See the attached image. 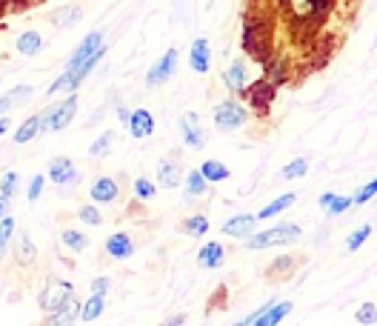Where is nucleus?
<instances>
[{"instance_id": "f257e3e1", "label": "nucleus", "mask_w": 377, "mask_h": 326, "mask_svg": "<svg viewBox=\"0 0 377 326\" xmlns=\"http://www.w3.org/2000/svg\"><path fill=\"white\" fill-rule=\"evenodd\" d=\"M77 112V95H69L60 103H51L46 112L38 115V124H40V135L43 132H63L69 124L75 120Z\"/></svg>"}, {"instance_id": "f03ea898", "label": "nucleus", "mask_w": 377, "mask_h": 326, "mask_svg": "<svg viewBox=\"0 0 377 326\" xmlns=\"http://www.w3.org/2000/svg\"><path fill=\"white\" fill-rule=\"evenodd\" d=\"M303 229L297 223H280V226H271L266 232H257L246 237V249H269V246H286L300 240Z\"/></svg>"}, {"instance_id": "7ed1b4c3", "label": "nucleus", "mask_w": 377, "mask_h": 326, "mask_svg": "<svg viewBox=\"0 0 377 326\" xmlns=\"http://www.w3.org/2000/svg\"><path fill=\"white\" fill-rule=\"evenodd\" d=\"M103 55H106V46H103V49L97 51V55H92L86 63H80V66H75V69H66V72H63V75H60L55 83H51L49 89H46V95H58V92H72V89H77V86L92 75V69L103 60Z\"/></svg>"}, {"instance_id": "20e7f679", "label": "nucleus", "mask_w": 377, "mask_h": 326, "mask_svg": "<svg viewBox=\"0 0 377 326\" xmlns=\"http://www.w3.org/2000/svg\"><path fill=\"white\" fill-rule=\"evenodd\" d=\"M212 117H215V126H217V129L232 132V129H240V126L246 124L249 112H246V106H240L234 97H226V100H220L217 106H215Z\"/></svg>"}, {"instance_id": "39448f33", "label": "nucleus", "mask_w": 377, "mask_h": 326, "mask_svg": "<svg viewBox=\"0 0 377 326\" xmlns=\"http://www.w3.org/2000/svg\"><path fill=\"white\" fill-rule=\"evenodd\" d=\"M72 292H75V286L69 283V281L49 278V283H46V289H43V295H40V306L46 309V312H55L58 306H63L69 298H72Z\"/></svg>"}, {"instance_id": "423d86ee", "label": "nucleus", "mask_w": 377, "mask_h": 326, "mask_svg": "<svg viewBox=\"0 0 377 326\" xmlns=\"http://www.w3.org/2000/svg\"><path fill=\"white\" fill-rule=\"evenodd\" d=\"M103 46H106V43H103V32H89V34H86V38L80 40V46L72 51V55H69L66 69H75V66L86 63L92 55H97V51H100Z\"/></svg>"}, {"instance_id": "0eeeda50", "label": "nucleus", "mask_w": 377, "mask_h": 326, "mask_svg": "<svg viewBox=\"0 0 377 326\" xmlns=\"http://www.w3.org/2000/svg\"><path fill=\"white\" fill-rule=\"evenodd\" d=\"M180 135H183V143L188 149H203L206 146V129L200 126V117L195 112H186L180 117Z\"/></svg>"}, {"instance_id": "6e6552de", "label": "nucleus", "mask_w": 377, "mask_h": 326, "mask_svg": "<svg viewBox=\"0 0 377 326\" xmlns=\"http://www.w3.org/2000/svg\"><path fill=\"white\" fill-rule=\"evenodd\" d=\"M175 72H178V49H169L166 55L146 72V83H149V86H160V83H166Z\"/></svg>"}, {"instance_id": "1a4fd4ad", "label": "nucleus", "mask_w": 377, "mask_h": 326, "mask_svg": "<svg viewBox=\"0 0 377 326\" xmlns=\"http://www.w3.org/2000/svg\"><path fill=\"white\" fill-rule=\"evenodd\" d=\"M188 63H192L195 72H209V66H212V46L206 38H197L192 43V49H188Z\"/></svg>"}, {"instance_id": "9d476101", "label": "nucleus", "mask_w": 377, "mask_h": 326, "mask_svg": "<svg viewBox=\"0 0 377 326\" xmlns=\"http://www.w3.org/2000/svg\"><path fill=\"white\" fill-rule=\"evenodd\" d=\"M254 223H257L254 215H234L223 223L220 232L229 235V237H249V235H254Z\"/></svg>"}, {"instance_id": "9b49d317", "label": "nucleus", "mask_w": 377, "mask_h": 326, "mask_svg": "<svg viewBox=\"0 0 377 326\" xmlns=\"http://www.w3.org/2000/svg\"><path fill=\"white\" fill-rule=\"evenodd\" d=\"M129 132L137 137V141H143V137H149L154 132V117L149 109H134L129 115Z\"/></svg>"}, {"instance_id": "f8f14e48", "label": "nucleus", "mask_w": 377, "mask_h": 326, "mask_svg": "<svg viewBox=\"0 0 377 326\" xmlns=\"http://www.w3.org/2000/svg\"><path fill=\"white\" fill-rule=\"evenodd\" d=\"M291 312V301H280V303H269L260 315L254 318V323L252 326H278L286 315Z\"/></svg>"}, {"instance_id": "ddd939ff", "label": "nucleus", "mask_w": 377, "mask_h": 326, "mask_svg": "<svg viewBox=\"0 0 377 326\" xmlns=\"http://www.w3.org/2000/svg\"><path fill=\"white\" fill-rule=\"evenodd\" d=\"M49 181H55V183H75L77 181V169L75 163L69 161V158H55L49 166Z\"/></svg>"}, {"instance_id": "4468645a", "label": "nucleus", "mask_w": 377, "mask_h": 326, "mask_svg": "<svg viewBox=\"0 0 377 326\" xmlns=\"http://www.w3.org/2000/svg\"><path fill=\"white\" fill-rule=\"evenodd\" d=\"M89 195H92L95 203H114L117 195H120L117 181H112V178H97V181L92 183V189H89Z\"/></svg>"}, {"instance_id": "2eb2a0df", "label": "nucleus", "mask_w": 377, "mask_h": 326, "mask_svg": "<svg viewBox=\"0 0 377 326\" xmlns=\"http://www.w3.org/2000/svg\"><path fill=\"white\" fill-rule=\"evenodd\" d=\"M77 318H80V303H77V298L72 295L63 306L55 309V315L49 318V326H72Z\"/></svg>"}, {"instance_id": "dca6fc26", "label": "nucleus", "mask_w": 377, "mask_h": 326, "mask_svg": "<svg viewBox=\"0 0 377 326\" xmlns=\"http://www.w3.org/2000/svg\"><path fill=\"white\" fill-rule=\"evenodd\" d=\"M223 257H226V249H223L217 240H209V244H203L200 252H197V264L203 269H217L223 264Z\"/></svg>"}, {"instance_id": "f3484780", "label": "nucleus", "mask_w": 377, "mask_h": 326, "mask_svg": "<svg viewBox=\"0 0 377 326\" xmlns=\"http://www.w3.org/2000/svg\"><path fill=\"white\" fill-rule=\"evenodd\" d=\"M180 178H183V172H180V163H178L175 158L160 161V166H158V183H160L163 189L180 186Z\"/></svg>"}, {"instance_id": "a211bd4d", "label": "nucleus", "mask_w": 377, "mask_h": 326, "mask_svg": "<svg viewBox=\"0 0 377 326\" xmlns=\"http://www.w3.org/2000/svg\"><path fill=\"white\" fill-rule=\"evenodd\" d=\"M300 261H303V257H295V255H283V257H278V261L269 266V281H289L291 272L297 269Z\"/></svg>"}, {"instance_id": "6ab92c4d", "label": "nucleus", "mask_w": 377, "mask_h": 326, "mask_svg": "<svg viewBox=\"0 0 377 326\" xmlns=\"http://www.w3.org/2000/svg\"><path fill=\"white\" fill-rule=\"evenodd\" d=\"M106 252L112 257H117V261H126V257H132V252H134V244H132V237L126 232H114L106 240Z\"/></svg>"}, {"instance_id": "aec40b11", "label": "nucleus", "mask_w": 377, "mask_h": 326, "mask_svg": "<svg viewBox=\"0 0 377 326\" xmlns=\"http://www.w3.org/2000/svg\"><path fill=\"white\" fill-rule=\"evenodd\" d=\"M223 83H226L229 92H243L246 89V66L234 60L226 66V72H223Z\"/></svg>"}, {"instance_id": "412c9836", "label": "nucleus", "mask_w": 377, "mask_h": 326, "mask_svg": "<svg viewBox=\"0 0 377 326\" xmlns=\"http://www.w3.org/2000/svg\"><path fill=\"white\" fill-rule=\"evenodd\" d=\"M295 200H297V195L295 192H286V195H280V198H274L269 206H263L260 212H257L254 218L257 220H266V218H274V215H280V212H286L289 206H295Z\"/></svg>"}, {"instance_id": "4be33fe9", "label": "nucleus", "mask_w": 377, "mask_h": 326, "mask_svg": "<svg viewBox=\"0 0 377 326\" xmlns=\"http://www.w3.org/2000/svg\"><path fill=\"white\" fill-rule=\"evenodd\" d=\"M40 49H43V38H40V32H34V29L21 32V38H17V51H21V55L32 58V55H38Z\"/></svg>"}, {"instance_id": "5701e85b", "label": "nucleus", "mask_w": 377, "mask_h": 326, "mask_svg": "<svg viewBox=\"0 0 377 326\" xmlns=\"http://www.w3.org/2000/svg\"><path fill=\"white\" fill-rule=\"evenodd\" d=\"M200 175L206 178V183H220V181H229V166L220 163V161H203V166L197 169Z\"/></svg>"}, {"instance_id": "b1692460", "label": "nucleus", "mask_w": 377, "mask_h": 326, "mask_svg": "<svg viewBox=\"0 0 377 326\" xmlns=\"http://www.w3.org/2000/svg\"><path fill=\"white\" fill-rule=\"evenodd\" d=\"M317 203H320V209H323V212L340 215V212H346L349 206H352V198H343V195H335V192H323Z\"/></svg>"}, {"instance_id": "393cba45", "label": "nucleus", "mask_w": 377, "mask_h": 326, "mask_svg": "<svg viewBox=\"0 0 377 326\" xmlns=\"http://www.w3.org/2000/svg\"><path fill=\"white\" fill-rule=\"evenodd\" d=\"M180 232L188 235V237H203L206 232H209V218L206 215H192V218H186L180 223Z\"/></svg>"}, {"instance_id": "a878e982", "label": "nucleus", "mask_w": 377, "mask_h": 326, "mask_svg": "<svg viewBox=\"0 0 377 326\" xmlns=\"http://www.w3.org/2000/svg\"><path fill=\"white\" fill-rule=\"evenodd\" d=\"M183 189H186L188 198H197V195H203L206 189H209V183H206V178L200 175L197 169H192V172H188V175L183 178Z\"/></svg>"}, {"instance_id": "bb28decb", "label": "nucleus", "mask_w": 377, "mask_h": 326, "mask_svg": "<svg viewBox=\"0 0 377 326\" xmlns=\"http://www.w3.org/2000/svg\"><path fill=\"white\" fill-rule=\"evenodd\" d=\"M103 309H106V298L92 295L89 301L80 306V321H97V318L103 315Z\"/></svg>"}, {"instance_id": "cd10ccee", "label": "nucleus", "mask_w": 377, "mask_h": 326, "mask_svg": "<svg viewBox=\"0 0 377 326\" xmlns=\"http://www.w3.org/2000/svg\"><path fill=\"white\" fill-rule=\"evenodd\" d=\"M291 9H295L297 17H308V14H315L320 9L329 6V0H289Z\"/></svg>"}, {"instance_id": "c85d7f7f", "label": "nucleus", "mask_w": 377, "mask_h": 326, "mask_svg": "<svg viewBox=\"0 0 377 326\" xmlns=\"http://www.w3.org/2000/svg\"><path fill=\"white\" fill-rule=\"evenodd\" d=\"M63 244H66V249H72V252H86L89 249V237H86L83 232H77V229H63Z\"/></svg>"}, {"instance_id": "c756f323", "label": "nucleus", "mask_w": 377, "mask_h": 326, "mask_svg": "<svg viewBox=\"0 0 377 326\" xmlns=\"http://www.w3.org/2000/svg\"><path fill=\"white\" fill-rule=\"evenodd\" d=\"M34 135H40L38 115H32V117H26V120H23V124H21V129H17V135H14V143H29Z\"/></svg>"}, {"instance_id": "7c9ffc66", "label": "nucleus", "mask_w": 377, "mask_h": 326, "mask_svg": "<svg viewBox=\"0 0 377 326\" xmlns=\"http://www.w3.org/2000/svg\"><path fill=\"white\" fill-rule=\"evenodd\" d=\"M80 14H83L80 6H63L51 14V21H55V26H75L80 21Z\"/></svg>"}, {"instance_id": "2f4dec72", "label": "nucleus", "mask_w": 377, "mask_h": 326, "mask_svg": "<svg viewBox=\"0 0 377 326\" xmlns=\"http://www.w3.org/2000/svg\"><path fill=\"white\" fill-rule=\"evenodd\" d=\"M34 257H38V249H34L32 237H29L26 232H21V244H17V261H21V264L26 266V264L34 261Z\"/></svg>"}, {"instance_id": "473e14b6", "label": "nucleus", "mask_w": 377, "mask_h": 326, "mask_svg": "<svg viewBox=\"0 0 377 326\" xmlns=\"http://www.w3.org/2000/svg\"><path fill=\"white\" fill-rule=\"evenodd\" d=\"M354 321L360 326H374L377 323V306L369 301V303H360L357 306V312H354Z\"/></svg>"}, {"instance_id": "72a5a7b5", "label": "nucleus", "mask_w": 377, "mask_h": 326, "mask_svg": "<svg viewBox=\"0 0 377 326\" xmlns=\"http://www.w3.org/2000/svg\"><path fill=\"white\" fill-rule=\"evenodd\" d=\"M306 172H308V161L306 158H295L289 166H283V178L286 181H297V178L306 175Z\"/></svg>"}, {"instance_id": "f704fd0d", "label": "nucleus", "mask_w": 377, "mask_h": 326, "mask_svg": "<svg viewBox=\"0 0 377 326\" xmlns=\"http://www.w3.org/2000/svg\"><path fill=\"white\" fill-rule=\"evenodd\" d=\"M369 235H372V226H369V223H366V226H357V229L349 235V240H346V249H349V252H357V249L369 240Z\"/></svg>"}, {"instance_id": "c9c22d12", "label": "nucleus", "mask_w": 377, "mask_h": 326, "mask_svg": "<svg viewBox=\"0 0 377 326\" xmlns=\"http://www.w3.org/2000/svg\"><path fill=\"white\" fill-rule=\"evenodd\" d=\"M17 195V172H3L0 178V198H14Z\"/></svg>"}, {"instance_id": "e433bc0d", "label": "nucleus", "mask_w": 377, "mask_h": 326, "mask_svg": "<svg viewBox=\"0 0 377 326\" xmlns=\"http://www.w3.org/2000/svg\"><path fill=\"white\" fill-rule=\"evenodd\" d=\"M77 218L86 223V226H100V220H103L95 203H86V206H80V209H77Z\"/></svg>"}, {"instance_id": "4c0bfd02", "label": "nucleus", "mask_w": 377, "mask_h": 326, "mask_svg": "<svg viewBox=\"0 0 377 326\" xmlns=\"http://www.w3.org/2000/svg\"><path fill=\"white\" fill-rule=\"evenodd\" d=\"M112 141H114V135H112V132H103L97 141L89 146V154H92V158H100V154H106V152L112 149Z\"/></svg>"}, {"instance_id": "58836bf2", "label": "nucleus", "mask_w": 377, "mask_h": 326, "mask_svg": "<svg viewBox=\"0 0 377 326\" xmlns=\"http://www.w3.org/2000/svg\"><path fill=\"white\" fill-rule=\"evenodd\" d=\"M374 195H377V178H374V181H369L366 186H360V189H357V195L352 198V206H360V203H369V200H372Z\"/></svg>"}, {"instance_id": "ea45409f", "label": "nucleus", "mask_w": 377, "mask_h": 326, "mask_svg": "<svg viewBox=\"0 0 377 326\" xmlns=\"http://www.w3.org/2000/svg\"><path fill=\"white\" fill-rule=\"evenodd\" d=\"M154 192H158V189H154L151 181H146V178H137V181H134V195L141 198V200H151Z\"/></svg>"}, {"instance_id": "a19ab883", "label": "nucleus", "mask_w": 377, "mask_h": 326, "mask_svg": "<svg viewBox=\"0 0 377 326\" xmlns=\"http://www.w3.org/2000/svg\"><path fill=\"white\" fill-rule=\"evenodd\" d=\"M6 97L12 100V106H14V103H23V100L32 97V86H17V89H12Z\"/></svg>"}, {"instance_id": "79ce46f5", "label": "nucleus", "mask_w": 377, "mask_h": 326, "mask_svg": "<svg viewBox=\"0 0 377 326\" xmlns=\"http://www.w3.org/2000/svg\"><path fill=\"white\" fill-rule=\"evenodd\" d=\"M40 192H43V175H34V178H32V183H29V192H26V198L34 203V200L40 198Z\"/></svg>"}, {"instance_id": "37998d69", "label": "nucleus", "mask_w": 377, "mask_h": 326, "mask_svg": "<svg viewBox=\"0 0 377 326\" xmlns=\"http://www.w3.org/2000/svg\"><path fill=\"white\" fill-rule=\"evenodd\" d=\"M257 89H266V95H274L271 83H257ZM243 92H249V95H252V103H254V106H257V103H260V92H252V89H243ZM263 106L269 109V100H263Z\"/></svg>"}, {"instance_id": "c03bdc74", "label": "nucleus", "mask_w": 377, "mask_h": 326, "mask_svg": "<svg viewBox=\"0 0 377 326\" xmlns=\"http://www.w3.org/2000/svg\"><path fill=\"white\" fill-rule=\"evenodd\" d=\"M12 232H14V218H0V240H6L9 244V237H12Z\"/></svg>"}, {"instance_id": "a18cd8bd", "label": "nucleus", "mask_w": 377, "mask_h": 326, "mask_svg": "<svg viewBox=\"0 0 377 326\" xmlns=\"http://www.w3.org/2000/svg\"><path fill=\"white\" fill-rule=\"evenodd\" d=\"M109 286H112V281H109V278H95V281H92V295H100V298H106Z\"/></svg>"}, {"instance_id": "49530a36", "label": "nucleus", "mask_w": 377, "mask_h": 326, "mask_svg": "<svg viewBox=\"0 0 377 326\" xmlns=\"http://www.w3.org/2000/svg\"><path fill=\"white\" fill-rule=\"evenodd\" d=\"M166 326H186V315H175L171 321H166Z\"/></svg>"}, {"instance_id": "de8ad7c7", "label": "nucleus", "mask_w": 377, "mask_h": 326, "mask_svg": "<svg viewBox=\"0 0 377 326\" xmlns=\"http://www.w3.org/2000/svg\"><path fill=\"white\" fill-rule=\"evenodd\" d=\"M9 106H12V100L9 97H0V112H6Z\"/></svg>"}, {"instance_id": "09e8293b", "label": "nucleus", "mask_w": 377, "mask_h": 326, "mask_svg": "<svg viewBox=\"0 0 377 326\" xmlns=\"http://www.w3.org/2000/svg\"><path fill=\"white\" fill-rule=\"evenodd\" d=\"M129 115H132V112H126V109H120V112H117V117L123 120V124H129Z\"/></svg>"}, {"instance_id": "8fccbe9b", "label": "nucleus", "mask_w": 377, "mask_h": 326, "mask_svg": "<svg viewBox=\"0 0 377 326\" xmlns=\"http://www.w3.org/2000/svg\"><path fill=\"white\" fill-rule=\"evenodd\" d=\"M6 203H9L6 198H0V218H3V215H6Z\"/></svg>"}, {"instance_id": "3c124183", "label": "nucleus", "mask_w": 377, "mask_h": 326, "mask_svg": "<svg viewBox=\"0 0 377 326\" xmlns=\"http://www.w3.org/2000/svg\"><path fill=\"white\" fill-rule=\"evenodd\" d=\"M6 129H9V120H6V117H3V120H0V135H3V132H6Z\"/></svg>"}, {"instance_id": "603ef678", "label": "nucleus", "mask_w": 377, "mask_h": 326, "mask_svg": "<svg viewBox=\"0 0 377 326\" xmlns=\"http://www.w3.org/2000/svg\"><path fill=\"white\" fill-rule=\"evenodd\" d=\"M3 255H6V240H0V261H3Z\"/></svg>"}]
</instances>
